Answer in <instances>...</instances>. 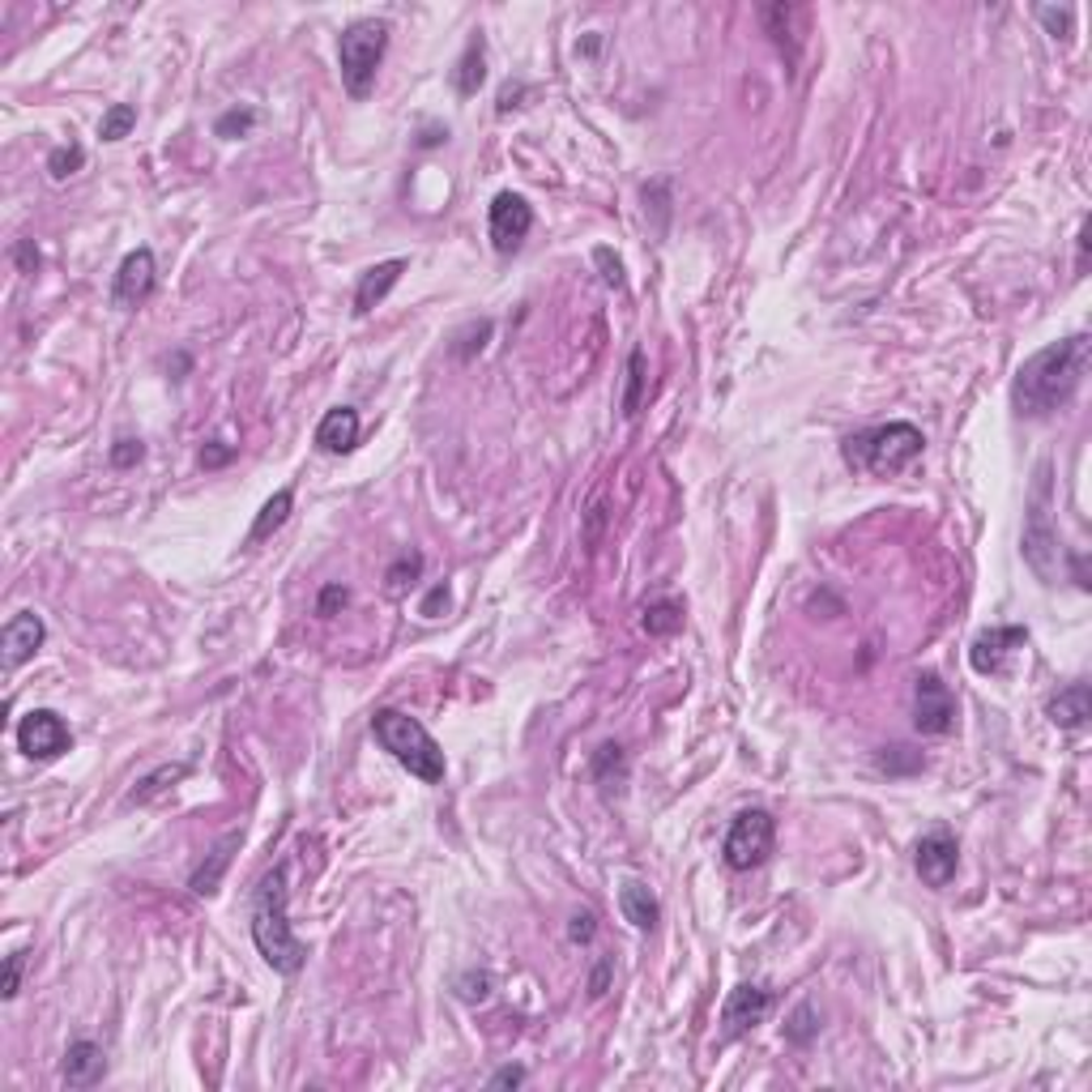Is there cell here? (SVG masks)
I'll return each instance as SVG.
<instances>
[{
    "label": "cell",
    "instance_id": "1",
    "mask_svg": "<svg viewBox=\"0 0 1092 1092\" xmlns=\"http://www.w3.org/2000/svg\"><path fill=\"white\" fill-rule=\"evenodd\" d=\"M1088 359H1092L1088 334H1071L1063 342H1050L1033 359H1024L1015 380H1011L1015 414L1020 419H1050L1054 410H1063L1075 398V389L1084 384Z\"/></svg>",
    "mask_w": 1092,
    "mask_h": 1092
},
{
    "label": "cell",
    "instance_id": "2",
    "mask_svg": "<svg viewBox=\"0 0 1092 1092\" xmlns=\"http://www.w3.org/2000/svg\"><path fill=\"white\" fill-rule=\"evenodd\" d=\"M291 905V887H286V862H278L252 892V943L265 956V965L282 978H295L307 960V947L299 943V935L291 930L286 918Z\"/></svg>",
    "mask_w": 1092,
    "mask_h": 1092
},
{
    "label": "cell",
    "instance_id": "3",
    "mask_svg": "<svg viewBox=\"0 0 1092 1092\" xmlns=\"http://www.w3.org/2000/svg\"><path fill=\"white\" fill-rule=\"evenodd\" d=\"M926 448V435L914 423H883V427H866L858 435H850L841 444L845 466L871 474V478H896L905 474Z\"/></svg>",
    "mask_w": 1092,
    "mask_h": 1092
},
{
    "label": "cell",
    "instance_id": "4",
    "mask_svg": "<svg viewBox=\"0 0 1092 1092\" xmlns=\"http://www.w3.org/2000/svg\"><path fill=\"white\" fill-rule=\"evenodd\" d=\"M371 734H376V743L389 751L410 777H419L423 786H440V781H444V751H440V743H435L410 713L380 709V713L371 718Z\"/></svg>",
    "mask_w": 1092,
    "mask_h": 1092
},
{
    "label": "cell",
    "instance_id": "5",
    "mask_svg": "<svg viewBox=\"0 0 1092 1092\" xmlns=\"http://www.w3.org/2000/svg\"><path fill=\"white\" fill-rule=\"evenodd\" d=\"M1054 478H1050V462L1037 466L1033 474V491H1029V504H1024V538H1020V551L1029 559V568L1042 576L1050 585L1058 576V530H1054Z\"/></svg>",
    "mask_w": 1092,
    "mask_h": 1092
},
{
    "label": "cell",
    "instance_id": "6",
    "mask_svg": "<svg viewBox=\"0 0 1092 1092\" xmlns=\"http://www.w3.org/2000/svg\"><path fill=\"white\" fill-rule=\"evenodd\" d=\"M389 47V22L380 18H359L342 30L338 39V64H342V86L350 90V99H367L376 86V69Z\"/></svg>",
    "mask_w": 1092,
    "mask_h": 1092
},
{
    "label": "cell",
    "instance_id": "7",
    "mask_svg": "<svg viewBox=\"0 0 1092 1092\" xmlns=\"http://www.w3.org/2000/svg\"><path fill=\"white\" fill-rule=\"evenodd\" d=\"M773 845H777V819L764 807H747V811L734 815V823L726 832L722 858H726L730 871H755V866L768 862Z\"/></svg>",
    "mask_w": 1092,
    "mask_h": 1092
},
{
    "label": "cell",
    "instance_id": "8",
    "mask_svg": "<svg viewBox=\"0 0 1092 1092\" xmlns=\"http://www.w3.org/2000/svg\"><path fill=\"white\" fill-rule=\"evenodd\" d=\"M18 747H22V755H30V759H56V755H64V751L73 747V734H69V726H64L60 713L35 709V713H26L22 726H18Z\"/></svg>",
    "mask_w": 1092,
    "mask_h": 1092
},
{
    "label": "cell",
    "instance_id": "9",
    "mask_svg": "<svg viewBox=\"0 0 1092 1092\" xmlns=\"http://www.w3.org/2000/svg\"><path fill=\"white\" fill-rule=\"evenodd\" d=\"M487 227H491V243H495V252H517L521 243H526V235L534 231V210H530V201L526 197H517V192H499V197L491 201V218H487Z\"/></svg>",
    "mask_w": 1092,
    "mask_h": 1092
},
{
    "label": "cell",
    "instance_id": "10",
    "mask_svg": "<svg viewBox=\"0 0 1092 1092\" xmlns=\"http://www.w3.org/2000/svg\"><path fill=\"white\" fill-rule=\"evenodd\" d=\"M914 726L922 734H951L956 730V700L939 675H918L914 687Z\"/></svg>",
    "mask_w": 1092,
    "mask_h": 1092
},
{
    "label": "cell",
    "instance_id": "11",
    "mask_svg": "<svg viewBox=\"0 0 1092 1092\" xmlns=\"http://www.w3.org/2000/svg\"><path fill=\"white\" fill-rule=\"evenodd\" d=\"M1024 645H1029V627H990V631H982V636L973 640L969 666H973L978 675H1003V670H1007V658H1011L1015 649H1024Z\"/></svg>",
    "mask_w": 1092,
    "mask_h": 1092
},
{
    "label": "cell",
    "instance_id": "12",
    "mask_svg": "<svg viewBox=\"0 0 1092 1092\" xmlns=\"http://www.w3.org/2000/svg\"><path fill=\"white\" fill-rule=\"evenodd\" d=\"M154 282H158V265H154V252L150 248H137L128 252L120 270H115V303L120 307H137L154 295Z\"/></svg>",
    "mask_w": 1092,
    "mask_h": 1092
},
{
    "label": "cell",
    "instance_id": "13",
    "mask_svg": "<svg viewBox=\"0 0 1092 1092\" xmlns=\"http://www.w3.org/2000/svg\"><path fill=\"white\" fill-rule=\"evenodd\" d=\"M768 1007H773V990L768 986H734L730 990V999H726V1007H722V1024H726V1037H743L747 1029H755V1024L768 1015Z\"/></svg>",
    "mask_w": 1092,
    "mask_h": 1092
},
{
    "label": "cell",
    "instance_id": "14",
    "mask_svg": "<svg viewBox=\"0 0 1092 1092\" xmlns=\"http://www.w3.org/2000/svg\"><path fill=\"white\" fill-rule=\"evenodd\" d=\"M914 866H918L922 883L947 887L956 866H960V850H956V841L947 837V832H930V837H922L918 850H914Z\"/></svg>",
    "mask_w": 1092,
    "mask_h": 1092
},
{
    "label": "cell",
    "instance_id": "15",
    "mask_svg": "<svg viewBox=\"0 0 1092 1092\" xmlns=\"http://www.w3.org/2000/svg\"><path fill=\"white\" fill-rule=\"evenodd\" d=\"M43 636H47V627H43V619H39L35 611L14 615V619L5 623V631H0V649H5V670L26 666V662L39 654Z\"/></svg>",
    "mask_w": 1092,
    "mask_h": 1092
},
{
    "label": "cell",
    "instance_id": "16",
    "mask_svg": "<svg viewBox=\"0 0 1092 1092\" xmlns=\"http://www.w3.org/2000/svg\"><path fill=\"white\" fill-rule=\"evenodd\" d=\"M103 1071H107V1054H103V1046H94V1042H73L69 1050H64V1067H60V1075H64V1084L69 1088H94L99 1079H103Z\"/></svg>",
    "mask_w": 1092,
    "mask_h": 1092
},
{
    "label": "cell",
    "instance_id": "17",
    "mask_svg": "<svg viewBox=\"0 0 1092 1092\" xmlns=\"http://www.w3.org/2000/svg\"><path fill=\"white\" fill-rule=\"evenodd\" d=\"M1046 718H1050L1058 730H1084L1088 718H1092V691H1088V683L1063 687V691L1046 704Z\"/></svg>",
    "mask_w": 1092,
    "mask_h": 1092
},
{
    "label": "cell",
    "instance_id": "18",
    "mask_svg": "<svg viewBox=\"0 0 1092 1092\" xmlns=\"http://www.w3.org/2000/svg\"><path fill=\"white\" fill-rule=\"evenodd\" d=\"M355 444H359V414L350 406H338V410H329L325 419H320V427H316V448H320V453H350Z\"/></svg>",
    "mask_w": 1092,
    "mask_h": 1092
},
{
    "label": "cell",
    "instance_id": "19",
    "mask_svg": "<svg viewBox=\"0 0 1092 1092\" xmlns=\"http://www.w3.org/2000/svg\"><path fill=\"white\" fill-rule=\"evenodd\" d=\"M619 909H623V922H631L636 930H654L662 909H658V896L640 883V879H623L619 883Z\"/></svg>",
    "mask_w": 1092,
    "mask_h": 1092
},
{
    "label": "cell",
    "instance_id": "20",
    "mask_svg": "<svg viewBox=\"0 0 1092 1092\" xmlns=\"http://www.w3.org/2000/svg\"><path fill=\"white\" fill-rule=\"evenodd\" d=\"M402 274H406V261H380V265H371V270L359 278V286H355V312L367 316L384 295L398 286Z\"/></svg>",
    "mask_w": 1092,
    "mask_h": 1092
},
{
    "label": "cell",
    "instance_id": "21",
    "mask_svg": "<svg viewBox=\"0 0 1092 1092\" xmlns=\"http://www.w3.org/2000/svg\"><path fill=\"white\" fill-rule=\"evenodd\" d=\"M235 850H239V832H227V837L214 845L210 862H201L197 871H192L188 887L197 892V896H214V892H218V883H222V875H227V866H231V854H235Z\"/></svg>",
    "mask_w": 1092,
    "mask_h": 1092
},
{
    "label": "cell",
    "instance_id": "22",
    "mask_svg": "<svg viewBox=\"0 0 1092 1092\" xmlns=\"http://www.w3.org/2000/svg\"><path fill=\"white\" fill-rule=\"evenodd\" d=\"M594 781L602 786L606 798H611V794H623V786H627V755H623L619 743H602V747L594 751Z\"/></svg>",
    "mask_w": 1092,
    "mask_h": 1092
},
{
    "label": "cell",
    "instance_id": "23",
    "mask_svg": "<svg viewBox=\"0 0 1092 1092\" xmlns=\"http://www.w3.org/2000/svg\"><path fill=\"white\" fill-rule=\"evenodd\" d=\"M291 508H295V491L291 487H282L274 499H265V508L256 512V521H252V534H248V542H265L274 530H282L286 526V517H291Z\"/></svg>",
    "mask_w": 1092,
    "mask_h": 1092
},
{
    "label": "cell",
    "instance_id": "24",
    "mask_svg": "<svg viewBox=\"0 0 1092 1092\" xmlns=\"http://www.w3.org/2000/svg\"><path fill=\"white\" fill-rule=\"evenodd\" d=\"M483 78H487V51H483V35H474L466 56L457 60V69H453V86H457V94L470 99V94H478Z\"/></svg>",
    "mask_w": 1092,
    "mask_h": 1092
},
{
    "label": "cell",
    "instance_id": "25",
    "mask_svg": "<svg viewBox=\"0 0 1092 1092\" xmlns=\"http://www.w3.org/2000/svg\"><path fill=\"white\" fill-rule=\"evenodd\" d=\"M184 777H188V764H163L158 773H150L133 794H128V802H137V807H142V802H154L167 786H175V781H184Z\"/></svg>",
    "mask_w": 1092,
    "mask_h": 1092
},
{
    "label": "cell",
    "instance_id": "26",
    "mask_svg": "<svg viewBox=\"0 0 1092 1092\" xmlns=\"http://www.w3.org/2000/svg\"><path fill=\"white\" fill-rule=\"evenodd\" d=\"M683 627V606L662 598V602H649L645 606V631L649 636H675Z\"/></svg>",
    "mask_w": 1092,
    "mask_h": 1092
},
{
    "label": "cell",
    "instance_id": "27",
    "mask_svg": "<svg viewBox=\"0 0 1092 1092\" xmlns=\"http://www.w3.org/2000/svg\"><path fill=\"white\" fill-rule=\"evenodd\" d=\"M640 393H645V350H631L627 355V393H623V414L631 419L640 410Z\"/></svg>",
    "mask_w": 1092,
    "mask_h": 1092
},
{
    "label": "cell",
    "instance_id": "28",
    "mask_svg": "<svg viewBox=\"0 0 1092 1092\" xmlns=\"http://www.w3.org/2000/svg\"><path fill=\"white\" fill-rule=\"evenodd\" d=\"M137 124V107L133 103H115V107H107V115H103V124H99V137L103 142H120V137H128V128Z\"/></svg>",
    "mask_w": 1092,
    "mask_h": 1092
},
{
    "label": "cell",
    "instance_id": "29",
    "mask_svg": "<svg viewBox=\"0 0 1092 1092\" xmlns=\"http://www.w3.org/2000/svg\"><path fill=\"white\" fill-rule=\"evenodd\" d=\"M82 163H86V150H82L78 142L56 146V150L47 154V171H51V179H69V175H78Z\"/></svg>",
    "mask_w": 1092,
    "mask_h": 1092
},
{
    "label": "cell",
    "instance_id": "30",
    "mask_svg": "<svg viewBox=\"0 0 1092 1092\" xmlns=\"http://www.w3.org/2000/svg\"><path fill=\"white\" fill-rule=\"evenodd\" d=\"M815 1033H819V1015H815V1007H811V1003H802V1007L790 1015V1024H786V1042H794V1046H807Z\"/></svg>",
    "mask_w": 1092,
    "mask_h": 1092
},
{
    "label": "cell",
    "instance_id": "31",
    "mask_svg": "<svg viewBox=\"0 0 1092 1092\" xmlns=\"http://www.w3.org/2000/svg\"><path fill=\"white\" fill-rule=\"evenodd\" d=\"M252 124H256V111H252V107H231V111H222V115H218V124H214V133L231 142V137H243V133H248Z\"/></svg>",
    "mask_w": 1092,
    "mask_h": 1092
},
{
    "label": "cell",
    "instance_id": "32",
    "mask_svg": "<svg viewBox=\"0 0 1092 1092\" xmlns=\"http://www.w3.org/2000/svg\"><path fill=\"white\" fill-rule=\"evenodd\" d=\"M491 973L487 969H470V973H462L457 978V994L466 999V1003H487L491 999Z\"/></svg>",
    "mask_w": 1092,
    "mask_h": 1092
},
{
    "label": "cell",
    "instance_id": "33",
    "mask_svg": "<svg viewBox=\"0 0 1092 1092\" xmlns=\"http://www.w3.org/2000/svg\"><path fill=\"white\" fill-rule=\"evenodd\" d=\"M1037 18H1042V26L1054 35V39H1071V26H1075V9H1054V5H1042L1037 9Z\"/></svg>",
    "mask_w": 1092,
    "mask_h": 1092
},
{
    "label": "cell",
    "instance_id": "34",
    "mask_svg": "<svg viewBox=\"0 0 1092 1092\" xmlns=\"http://www.w3.org/2000/svg\"><path fill=\"white\" fill-rule=\"evenodd\" d=\"M146 457V448H142V440H115V448H111V466H120V470H128V466H137Z\"/></svg>",
    "mask_w": 1092,
    "mask_h": 1092
},
{
    "label": "cell",
    "instance_id": "35",
    "mask_svg": "<svg viewBox=\"0 0 1092 1092\" xmlns=\"http://www.w3.org/2000/svg\"><path fill=\"white\" fill-rule=\"evenodd\" d=\"M419 568H423V555H402V559H398V563L389 568V590L398 594V590L406 585V576H410V581H414V576H419Z\"/></svg>",
    "mask_w": 1092,
    "mask_h": 1092
},
{
    "label": "cell",
    "instance_id": "36",
    "mask_svg": "<svg viewBox=\"0 0 1092 1092\" xmlns=\"http://www.w3.org/2000/svg\"><path fill=\"white\" fill-rule=\"evenodd\" d=\"M487 338H491V320H483V325H470V329H466V338H462V346H453V350H457V359H470L474 350H483V346H487Z\"/></svg>",
    "mask_w": 1092,
    "mask_h": 1092
},
{
    "label": "cell",
    "instance_id": "37",
    "mask_svg": "<svg viewBox=\"0 0 1092 1092\" xmlns=\"http://www.w3.org/2000/svg\"><path fill=\"white\" fill-rule=\"evenodd\" d=\"M594 930H598V918H594V909L572 914V926H568V939H572V943H590V939H594Z\"/></svg>",
    "mask_w": 1092,
    "mask_h": 1092
},
{
    "label": "cell",
    "instance_id": "38",
    "mask_svg": "<svg viewBox=\"0 0 1092 1092\" xmlns=\"http://www.w3.org/2000/svg\"><path fill=\"white\" fill-rule=\"evenodd\" d=\"M22 965H26V956H22V951H14V956L5 960V982H0V994H5V999L18 994V986H22Z\"/></svg>",
    "mask_w": 1092,
    "mask_h": 1092
},
{
    "label": "cell",
    "instance_id": "39",
    "mask_svg": "<svg viewBox=\"0 0 1092 1092\" xmlns=\"http://www.w3.org/2000/svg\"><path fill=\"white\" fill-rule=\"evenodd\" d=\"M594 261L602 265V278H606L611 286H623V265H619V256H611V248H598Z\"/></svg>",
    "mask_w": 1092,
    "mask_h": 1092
},
{
    "label": "cell",
    "instance_id": "40",
    "mask_svg": "<svg viewBox=\"0 0 1092 1092\" xmlns=\"http://www.w3.org/2000/svg\"><path fill=\"white\" fill-rule=\"evenodd\" d=\"M14 256H18L22 274H35V270H39V248H35V239H22V243L14 248Z\"/></svg>",
    "mask_w": 1092,
    "mask_h": 1092
},
{
    "label": "cell",
    "instance_id": "41",
    "mask_svg": "<svg viewBox=\"0 0 1092 1092\" xmlns=\"http://www.w3.org/2000/svg\"><path fill=\"white\" fill-rule=\"evenodd\" d=\"M346 602H350V594H346L342 585H329L325 594H320V606H316V611H320V615H334V611L346 606Z\"/></svg>",
    "mask_w": 1092,
    "mask_h": 1092
},
{
    "label": "cell",
    "instance_id": "42",
    "mask_svg": "<svg viewBox=\"0 0 1092 1092\" xmlns=\"http://www.w3.org/2000/svg\"><path fill=\"white\" fill-rule=\"evenodd\" d=\"M526 1084V1071L521 1067H499L495 1075H491V1088H521Z\"/></svg>",
    "mask_w": 1092,
    "mask_h": 1092
},
{
    "label": "cell",
    "instance_id": "43",
    "mask_svg": "<svg viewBox=\"0 0 1092 1092\" xmlns=\"http://www.w3.org/2000/svg\"><path fill=\"white\" fill-rule=\"evenodd\" d=\"M222 462H231V448H227V444L214 440V444L201 448V466H206V470H214V466H222Z\"/></svg>",
    "mask_w": 1092,
    "mask_h": 1092
},
{
    "label": "cell",
    "instance_id": "44",
    "mask_svg": "<svg viewBox=\"0 0 1092 1092\" xmlns=\"http://www.w3.org/2000/svg\"><path fill=\"white\" fill-rule=\"evenodd\" d=\"M444 606H448V590H444V585H435V590L423 598V615H427V619H435Z\"/></svg>",
    "mask_w": 1092,
    "mask_h": 1092
},
{
    "label": "cell",
    "instance_id": "45",
    "mask_svg": "<svg viewBox=\"0 0 1092 1092\" xmlns=\"http://www.w3.org/2000/svg\"><path fill=\"white\" fill-rule=\"evenodd\" d=\"M440 142H448V133H440V128H431V133H423V137H419V146H423V150H427V146H440Z\"/></svg>",
    "mask_w": 1092,
    "mask_h": 1092
},
{
    "label": "cell",
    "instance_id": "46",
    "mask_svg": "<svg viewBox=\"0 0 1092 1092\" xmlns=\"http://www.w3.org/2000/svg\"><path fill=\"white\" fill-rule=\"evenodd\" d=\"M1088 235H1092V227L1084 222V231H1079V270L1088 265Z\"/></svg>",
    "mask_w": 1092,
    "mask_h": 1092
},
{
    "label": "cell",
    "instance_id": "47",
    "mask_svg": "<svg viewBox=\"0 0 1092 1092\" xmlns=\"http://www.w3.org/2000/svg\"><path fill=\"white\" fill-rule=\"evenodd\" d=\"M606 978H611V965H598V973H594V994L606 990Z\"/></svg>",
    "mask_w": 1092,
    "mask_h": 1092
}]
</instances>
